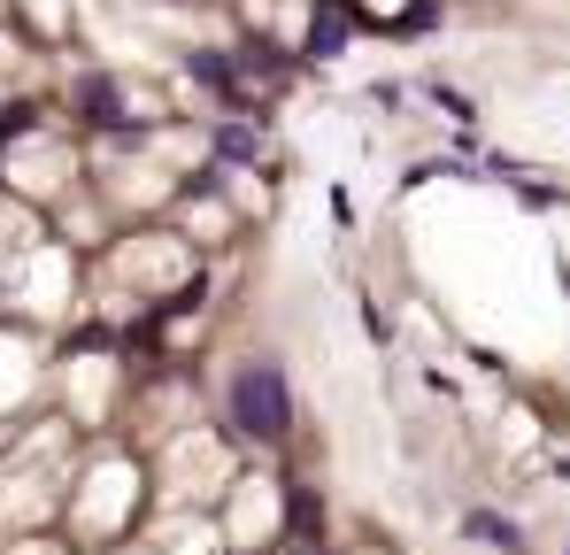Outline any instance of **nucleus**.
<instances>
[{
    "instance_id": "nucleus-1",
    "label": "nucleus",
    "mask_w": 570,
    "mask_h": 555,
    "mask_svg": "<svg viewBox=\"0 0 570 555\" xmlns=\"http://www.w3.org/2000/svg\"><path fill=\"white\" fill-rule=\"evenodd\" d=\"M232 425L263 448H278L293 432V386H285L278 363H239L232 370Z\"/></svg>"
},
{
    "instance_id": "nucleus-3",
    "label": "nucleus",
    "mask_w": 570,
    "mask_h": 555,
    "mask_svg": "<svg viewBox=\"0 0 570 555\" xmlns=\"http://www.w3.org/2000/svg\"><path fill=\"white\" fill-rule=\"evenodd\" d=\"M255 147H263V139H255V124H216V163H232V171H239V163H255Z\"/></svg>"
},
{
    "instance_id": "nucleus-2",
    "label": "nucleus",
    "mask_w": 570,
    "mask_h": 555,
    "mask_svg": "<svg viewBox=\"0 0 570 555\" xmlns=\"http://www.w3.org/2000/svg\"><path fill=\"white\" fill-rule=\"evenodd\" d=\"M463 533H471L478 548H501V555H524V533H517V517H501V509H471V517H463Z\"/></svg>"
}]
</instances>
